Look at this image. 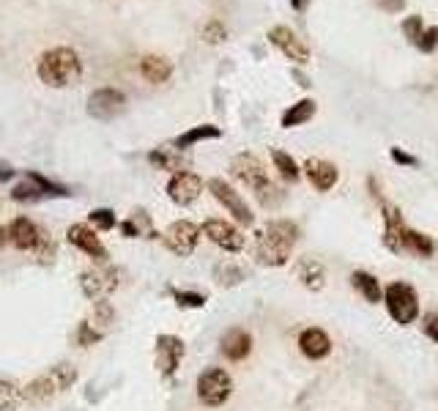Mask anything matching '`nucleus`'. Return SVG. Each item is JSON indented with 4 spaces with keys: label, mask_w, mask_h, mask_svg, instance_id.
I'll return each mask as SVG.
<instances>
[{
    "label": "nucleus",
    "mask_w": 438,
    "mask_h": 411,
    "mask_svg": "<svg viewBox=\"0 0 438 411\" xmlns=\"http://www.w3.org/2000/svg\"><path fill=\"white\" fill-rule=\"evenodd\" d=\"M203 38H206V41H211V44H219V41H225V38H228V31L222 28V22L211 19L209 25L203 28Z\"/></svg>",
    "instance_id": "nucleus-37"
},
{
    "label": "nucleus",
    "mask_w": 438,
    "mask_h": 411,
    "mask_svg": "<svg viewBox=\"0 0 438 411\" xmlns=\"http://www.w3.org/2000/svg\"><path fill=\"white\" fill-rule=\"evenodd\" d=\"M200 228L194 225V222H189V219H178V222H173L167 231H165V247L170 252H175V255H181V258H187V255H192L194 247H197V241H200Z\"/></svg>",
    "instance_id": "nucleus-6"
},
{
    "label": "nucleus",
    "mask_w": 438,
    "mask_h": 411,
    "mask_svg": "<svg viewBox=\"0 0 438 411\" xmlns=\"http://www.w3.org/2000/svg\"><path fill=\"white\" fill-rule=\"evenodd\" d=\"M203 236H209L217 247H222L225 252H239L244 250V233L239 228H233L225 219H206L203 222Z\"/></svg>",
    "instance_id": "nucleus-9"
},
{
    "label": "nucleus",
    "mask_w": 438,
    "mask_h": 411,
    "mask_svg": "<svg viewBox=\"0 0 438 411\" xmlns=\"http://www.w3.org/2000/svg\"><path fill=\"white\" fill-rule=\"evenodd\" d=\"M93 321L99 323V326H105V329L115 321V310H113V304L107 302V299H96L93 302Z\"/></svg>",
    "instance_id": "nucleus-33"
},
{
    "label": "nucleus",
    "mask_w": 438,
    "mask_h": 411,
    "mask_svg": "<svg viewBox=\"0 0 438 411\" xmlns=\"http://www.w3.org/2000/svg\"><path fill=\"white\" fill-rule=\"evenodd\" d=\"M11 173H14V170H9V167H0V179H11Z\"/></svg>",
    "instance_id": "nucleus-44"
},
{
    "label": "nucleus",
    "mask_w": 438,
    "mask_h": 411,
    "mask_svg": "<svg viewBox=\"0 0 438 411\" xmlns=\"http://www.w3.org/2000/svg\"><path fill=\"white\" fill-rule=\"evenodd\" d=\"M17 403H19L17 390L11 384L0 381V411H17Z\"/></svg>",
    "instance_id": "nucleus-34"
},
{
    "label": "nucleus",
    "mask_w": 438,
    "mask_h": 411,
    "mask_svg": "<svg viewBox=\"0 0 438 411\" xmlns=\"http://www.w3.org/2000/svg\"><path fill=\"white\" fill-rule=\"evenodd\" d=\"M222 135V129L214 124H200L189 129V132H184V135H178L175 137V148L178 151H184V148H189V145L200 143V140H214V137H219Z\"/></svg>",
    "instance_id": "nucleus-22"
},
{
    "label": "nucleus",
    "mask_w": 438,
    "mask_h": 411,
    "mask_svg": "<svg viewBox=\"0 0 438 411\" xmlns=\"http://www.w3.org/2000/svg\"><path fill=\"white\" fill-rule=\"evenodd\" d=\"M230 170H233V176L239 181H244L246 187L258 195V200H261L263 206H271L274 203V197L271 195H277L274 192V184L268 181V170L263 167V162L255 157V154H239L236 160L230 162Z\"/></svg>",
    "instance_id": "nucleus-3"
},
{
    "label": "nucleus",
    "mask_w": 438,
    "mask_h": 411,
    "mask_svg": "<svg viewBox=\"0 0 438 411\" xmlns=\"http://www.w3.org/2000/svg\"><path fill=\"white\" fill-rule=\"evenodd\" d=\"M271 160H274V165H277V170H280V176L285 181H298V165L293 162V157L291 154H285V151H271Z\"/></svg>",
    "instance_id": "nucleus-28"
},
{
    "label": "nucleus",
    "mask_w": 438,
    "mask_h": 411,
    "mask_svg": "<svg viewBox=\"0 0 438 411\" xmlns=\"http://www.w3.org/2000/svg\"><path fill=\"white\" fill-rule=\"evenodd\" d=\"M80 74H83L80 58L69 47H55V50L41 55V61H38L41 83H47L53 88H66V85L80 80Z\"/></svg>",
    "instance_id": "nucleus-2"
},
{
    "label": "nucleus",
    "mask_w": 438,
    "mask_h": 411,
    "mask_svg": "<svg viewBox=\"0 0 438 411\" xmlns=\"http://www.w3.org/2000/svg\"><path fill=\"white\" fill-rule=\"evenodd\" d=\"M424 335L438 343V313H430V316L424 318Z\"/></svg>",
    "instance_id": "nucleus-40"
},
{
    "label": "nucleus",
    "mask_w": 438,
    "mask_h": 411,
    "mask_svg": "<svg viewBox=\"0 0 438 411\" xmlns=\"http://www.w3.org/2000/svg\"><path fill=\"white\" fill-rule=\"evenodd\" d=\"M381 6H384L386 11H403L405 0H381Z\"/></svg>",
    "instance_id": "nucleus-42"
},
{
    "label": "nucleus",
    "mask_w": 438,
    "mask_h": 411,
    "mask_svg": "<svg viewBox=\"0 0 438 411\" xmlns=\"http://www.w3.org/2000/svg\"><path fill=\"white\" fill-rule=\"evenodd\" d=\"M50 378H53V384L58 387V392H63V390H69L71 384L77 381V370H74V365H66V362H61V365H55L53 370H50Z\"/></svg>",
    "instance_id": "nucleus-29"
},
{
    "label": "nucleus",
    "mask_w": 438,
    "mask_h": 411,
    "mask_svg": "<svg viewBox=\"0 0 438 411\" xmlns=\"http://www.w3.org/2000/svg\"><path fill=\"white\" fill-rule=\"evenodd\" d=\"M6 239H9V231H3V228H0V244H3Z\"/></svg>",
    "instance_id": "nucleus-45"
},
{
    "label": "nucleus",
    "mask_w": 438,
    "mask_h": 411,
    "mask_svg": "<svg viewBox=\"0 0 438 411\" xmlns=\"http://www.w3.org/2000/svg\"><path fill=\"white\" fill-rule=\"evenodd\" d=\"M66 239H69V244H74L77 250H83L85 255H90L93 261H99V264H107V250L105 244L99 241V236L93 233V228H88L83 222H77V225H71L69 231H66Z\"/></svg>",
    "instance_id": "nucleus-11"
},
{
    "label": "nucleus",
    "mask_w": 438,
    "mask_h": 411,
    "mask_svg": "<svg viewBox=\"0 0 438 411\" xmlns=\"http://www.w3.org/2000/svg\"><path fill=\"white\" fill-rule=\"evenodd\" d=\"M222 354L230 359V362H241V359L249 357V351H252V338H249V332L244 329H228L225 332V338H222Z\"/></svg>",
    "instance_id": "nucleus-17"
},
{
    "label": "nucleus",
    "mask_w": 438,
    "mask_h": 411,
    "mask_svg": "<svg viewBox=\"0 0 438 411\" xmlns=\"http://www.w3.org/2000/svg\"><path fill=\"white\" fill-rule=\"evenodd\" d=\"M433 250H436V244H433L430 236L405 228V252H414V255H419V258H430Z\"/></svg>",
    "instance_id": "nucleus-27"
},
{
    "label": "nucleus",
    "mask_w": 438,
    "mask_h": 411,
    "mask_svg": "<svg viewBox=\"0 0 438 411\" xmlns=\"http://www.w3.org/2000/svg\"><path fill=\"white\" fill-rule=\"evenodd\" d=\"M298 348H301V354L307 359H323V357H329V351H332V340H329V335H326L323 329L310 326V329L301 332Z\"/></svg>",
    "instance_id": "nucleus-16"
},
{
    "label": "nucleus",
    "mask_w": 438,
    "mask_h": 411,
    "mask_svg": "<svg viewBox=\"0 0 438 411\" xmlns=\"http://www.w3.org/2000/svg\"><path fill=\"white\" fill-rule=\"evenodd\" d=\"M102 338H105V335H102V332H96V329H93V323L83 321L80 326H77V343H80V345H93V343H99Z\"/></svg>",
    "instance_id": "nucleus-35"
},
{
    "label": "nucleus",
    "mask_w": 438,
    "mask_h": 411,
    "mask_svg": "<svg viewBox=\"0 0 438 411\" xmlns=\"http://www.w3.org/2000/svg\"><path fill=\"white\" fill-rule=\"evenodd\" d=\"M200 192H203V181H200V176L189 173V170L175 173L170 184H167V195H170L175 206H189V203H194L200 197Z\"/></svg>",
    "instance_id": "nucleus-10"
},
{
    "label": "nucleus",
    "mask_w": 438,
    "mask_h": 411,
    "mask_svg": "<svg viewBox=\"0 0 438 411\" xmlns=\"http://www.w3.org/2000/svg\"><path fill=\"white\" fill-rule=\"evenodd\" d=\"M417 47H419L422 53H436L438 50V25L427 28V31H422V36L417 38Z\"/></svg>",
    "instance_id": "nucleus-36"
},
{
    "label": "nucleus",
    "mask_w": 438,
    "mask_h": 411,
    "mask_svg": "<svg viewBox=\"0 0 438 411\" xmlns=\"http://www.w3.org/2000/svg\"><path fill=\"white\" fill-rule=\"evenodd\" d=\"M11 197L14 200H19V203H25V200H41L44 197V192H41V187L36 184V181H31V179H25V181H19L17 187L11 189Z\"/></svg>",
    "instance_id": "nucleus-31"
},
{
    "label": "nucleus",
    "mask_w": 438,
    "mask_h": 411,
    "mask_svg": "<svg viewBox=\"0 0 438 411\" xmlns=\"http://www.w3.org/2000/svg\"><path fill=\"white\" fill-rule=\"evenodd\" d=\"M123 110H126V96L115 88L96 90L88 99V115L90 118H99V121H113L115 115H121Z\"/></svg>",
    "instance_id": "nucleus-7"
},
{
    "label": "nucleus",
    "mask_w": 438,
    "mask_h": 411,
    "mask_svg": "<svg viewBox=\"0 0 438 411\" xmlns=\"http://www.w3.org/2000/svg\"><path fill=\"white\" fill-rule=\"evenodd\" d=\"M291 6H293V9H296V11H301V9H304V6H307V0H291Z\"/></svg>",
    "instance_id": "nucleus-43"
},
{
    "label": "nucleus",
    "mask_w": 438,
    "mask_h": 411,
    "mask_svg": "<svg viewBox=\"0 0 438 411\" xmlns=\"http://www.w3.org/2000/svg\"><path fill=\"white\" fill-rule=\"evenodd\" d=\"M148 162L154 167H159V170H178L181 173V167H184V160H181L178 148H157V151L148 154Z\"/></svg>",
    "instance_id": "nucleus-26"
},
{
    "label": "nucleus",
    "mask_w": 438,
    "mask_h": 411,
    "mask_svg": "<svg viewBox=\"0 0 438 411\" xmlns=\"http://www.w3.org/2000/svg\"><path fill=\"white\" fill-rule=\"evenodd\" d=\"M55 395H58V387L53 384L50 375H38V378H33V381L25 387V397L33 400V403H50Z\"/></svg>",
    "instance_id": "nucleus-24"
},
{
    "label": "nucleus",
    "mask_w": 438,
    "mask_h": 411,
    "mask_svg": "<svg viewBox=\"0 0 438 411\" xmlns=\"http://www.w3.org/2000/svg\"><path fill=\"white\" fill-rule=\"evenodd\" d=\"M184 357V340L175 335H159L157 338V368L159 373L173 375L178 362Z\"/></svg>",
    "instance_id": "nucleus-14"
},
{
    "label": "nucleus",
    "mask_w": 438,
    "mask_h": 411,
    "mask_svg": "<svg viewBox=\"0 0 438 411\" xmlns=\"http://www.w3.org/2000/svg\"><path fill=\"white\" fill-rule=\"evenodd\" d=\"M88 219H90V225L99 228V231H113V228L118 225V219H115V214H113L110 209H93V212L88 214Z\"/></svg>",
    "instance_id": "nucleus-32"
},
{
    "label": "nucleus",
    "mask_w": 438,
    "mask_h": 411,
    "mask_svg": "<svg viewBox=\"0 0 438 411\" xmlns=\"http://www.w3.org/2000/svg\"><path fill=\"white\" fill-rule=\"evenodd\" d=\"M384 299H386L389 316L397 323H403V326L414 323V318L419 316V296H417L414 286H408V283H392V286H386Z\"/></svg>",
    "instance_id": "nucleus-4"
},
{
    "label": "nucleus",
    "mask_w": 438,
    "mask_h": 411,
    "mask_svg": "<svg viewBox=\"0 0 438 411\" xmlns=\"http://www.w3.org/2000/svg\"><path fill=\"white\" fill-rule=\"evenodd\" d=\"M298 239V228L291 219H271L255 241V255L263 266H285Z\"/></svg>",
    "instance_id": "nucleus-1"
},
{
    "label": "nucleus",
    "mask_w": 438,
    "mask_h": 411,
    "mask_svg": "<svg viewBox=\"0 0 438 411\" xmlns=\"http://www.w3.org/2000/svg\"><path fill=\"white\" fill-rule=\"evenodd\" d=\"M384 244L392 252H405V222L397 206L386 203L384 206Z\"/></svg>",
    "instance_id": "nucleus-13"
},
{
    "label": "nucleus",
    "mask_w": 438,
    "mask_h": 411,
    "mask_svg": "<svg viewBox=\"0 0 438 411\" xmlns=\"http://www.w3.org/2000/svg\"><path fill=\"white\" fill-rule=\"evenodd\" d=\"M38 225L31 222L28 217H17L11 225H9V241L17 247V250H33L36 241H38Z\"/></svg>",
    "instance_id": "nucleus-18"
},
{
    "label": "nucleus",
    "mask_w": 438,
    "mask_h": 411,
    "mask_svg": "<svg viewBox=\"0 0 438 411\" xmlns=\"http://www.w3.org/2000/svg\"><path fill=\"white\" fill-rule=\"evenodd\" d=\"M392 160L397 162V165H417V160H414L411 154L400 151V148H392Z\"/></svg>",
    "instance_id": "nucleus-41"
},
{
    "label": "nucleus",
    "mask_w": 438,
    "mask_h": 411,
    "mask_svg": "<svg viewBox=\"0 0 438 411\" xmlns=\"http://www.w3.org/2000/svg\"><path fill=\"white\" fill-rule=\"evenodd\" d=\"M115 274L113 271H107V274H102V271H83L80 274V286H83V293H85L88 299H96V296H102L105 291H113V288L118 286V280H113Z\"/></svg>",
    "instance_id": "nucleus-19"
},
{
    "label": "nucleus",
    "mask_w": 438,
    "mask_h": 411,
    "mask_svg": "<svg viewBox=\"0 0 438 411\" xmlns=\"http://www.w3.org/2000/svg\"><path fill=\"white\" fill-rule=\"evenodd\" d=\"M230 392H233V378L222 368H209L197 378V397H200L203 406L217 409L228 400Z\"/></svg>",
    "instance_id": "nucleus-5"
},
{
    "label": "nucleus",
    "mask_w": 438,
    "mask_h": 411,
    "mask_svg": "<svg viewBox=\"0 0 438 411\" xmlns=\"http://www.w3.org/2000/svg\"><path fill=\"white\" fill-rule=\"evenodd\" d=\"M175 302L181 307H203L206 296L203 293H194V291H175Z\"/></svg>",
    "instance_id": "nucleus-38"
},
{
    "label": "nucleus",
    "mask_w": 438,
    "mask_h": 411,
    "mask_svg": "<svg viewBox=\"0 0 438 411\" xmlns=\"http://www.w3.org/2000/svg\"><path fill=\"white\" fill-rule=\"evenodd\" d=\"M33 252L38 264H53L55 261V241L47 231H38V241H36Z\"/></svg>",
    "instance_id": "nucleus-30"
},
{
    "label": "nucleus",
    "mask_w": 438,
    "mask_h": 411,
    "mask_svg": "<svg viewBox=\"0 0 438 411\" xmlns=\"http://www.w3.org/2000/svg\"><path fill=\"white\" fill-rule=\"evenodd\" d=\"M298 277H301V283L310 291H320L323 283H326V271H323V266L318 264L316 258H301L298 261Z\"/></svg>",
    "instance_id": "nucleus-21"
},
{
    "label": "nucleus",
    "mask_w": 438,
    "mask_h": 411,
    "mask_svg": "<svg viewBox=\"0 0 438 411\" xmlns=\"http://www.w3.org/2000/svg\"><path fill=\"white\" fill-rule=\"evenodd\" d=\"M350 280H353V288H356V291H359L365 299H367V302L375 304V302H381V299H384L381 283H378V280H375L370 271H353V277H350Z\"/></svg>",
    "instance_id": "nucleus-25"
},
{
    "label": "nucleus",
    "mask_w": 438,
    "mask_h": 411,
    "mask_svg": "<svg viewBox=\"0 0 438 411\" xmlns=\"http://www.w3.org/2000/svg\"><path fill=\"white\" fill-rule=\"evenodd\" d=\"M140 72L148 83H165L173 74V63L162 55H145L140 61Z\"/></svg>",
    "instance_id": "nucleus-20"
},
{
    "label": "nucleus",
    "mask_w": 438,
    "mask_h": 411,
    "mask_svg": "<svg viewBox=\"0 0 438 411\" xmlns=\"http://www.w3.org/2000/svg\"><path fill=\"white\" fill-rule=\"evenodd\" d=\"M313 115H316V102H313V99H301V102H296V105H291V108L285 110L282 126H285V129H293V126L307 124Z\"/></svg>",
    "instance_id": "nucleus-23"
},
{
    "label": "nucleus",
    "mask_w": 438,
    "mask_h": 411,
    "mask_svg": "<svg viewBox=\"0 0 438 411\" xmlns=\"http://www.w3.org/2000/svg\"><path fill=\"white\" fill-rule=\"evenodd\" d=\"M403 33H405L408 38H411L414 44H417V38L422 36V17H417V14L405 17V19H403Z\"/></svg>",
    "instance_id": "nucleus-39"
},
{
    "label": "nucleus",
    "mask_w": 438,
    "mask_h": 411,
    "mask_svg": "<svg viewBox=\"0 0 438 411\" xmlns=\"http://www.w3.org/2000/svg\"><path fill=\"white\" fill-rule=\"evenodd\" d=\"M304 173H307V179H310V184L316 187L318 192H329L334 184H337V176H340L332 162L316 160V157L304 162Z\"/></svg>",
    "instance_id": "nucleus-15"
},
{
    "label": "nucleus",
    "mask_w": 438,
    "mask_h": 411,
    "mask_svg": "<svg viewBox=\"0 0 438 411\" xmlns=\"http://www.w3.org/2000/svg\"><path fill=\"white\" fill-rule=\"evenodd\" d=\"M268 41H271L277 50H282L291 61H296V63H307V61H310V50H307V44H304L291 28H285V25L271 28V31H268Z\"/></svg>",
    "instance_id": "nucleus-12"
},
{
    "label": "nucleus",
    "mask_w": 438,
    "mask_h": 411,
    "mask_svg": "<svg viewBox=\"0 0 438 411\" xmlns=\"http://www.w3.org/2000/svg\"><path fill=\"white\" fill-rule=\"evenodd\" d=\"M209 189H211V195L217 197L225 209H228L230 214L236 217L241 225H252L255 222V217H252V212H249V206L244 203V197L239 195L233 187H230L228 181H222V179H211L209 181Z\"/></svg>",
    "instance_id": "nucleus-8"
}]
</instances>
